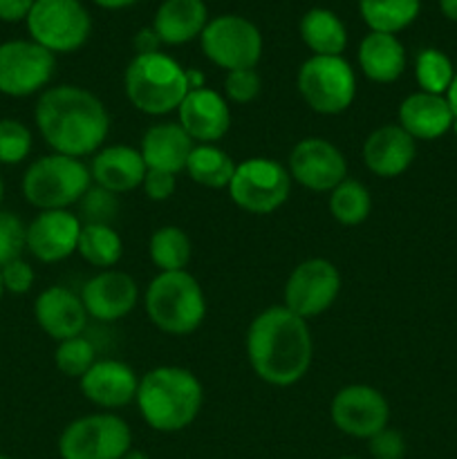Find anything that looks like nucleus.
I'll use <instances>...</instances> for the list:
<instances>
[{
  "instance_id": "obj_11",
  "label": "nucleus",
  "mask_w": 457,
  "mask_h": 459,
  "mask_svg": "<svg viewBox=\"0 0 457 459\" xmlns=\"http://www.w3.org/2000/svg\"><path fill=\"white\" fill-rule=\"evenodd\" d=\"M204 56L222 70H249L263 56V34L245 16L224 13L206 22L200 36Z\"/></svg>"
},
{
  "instance_id": "obj_8",
  "label": "nucleus",
  "mask_w": 457,
  "mask_h": 459,
  "mask_svg": "<svg viewBox=\"0 0 457 459\" xmlns=\"http://www.w3.org/2000/svg\"><path fill=\"white\" fill-rule=\"evenodd\" d=\"M25 21L31 40L52 54L76 52L92 31V18L81 0H36Z\"/></svg>"
},
{
  "instance_id": "obj_22",
  "label": "nucleus",
  "mask_w": 457,
  "mask_h": 459,
  "mask_svg": "<svg viewBox=\"0 0 457 459\" xmlns=\"http://www.w3.org/2000/svg\"><path fill=\"white\" fill-rule=\"evenodd\" d=\"M146 161H143L139 148L115 143V146H103L92 155L90 175L97 186L121 195L139 188L146 178Z\"/></svg>"
},
{
  "instance_id": "obj_9",
  "label": "nucleus",
  "mask_w": 457,
  "mask_h": 459,
  "mask_svg": "<svg viewBox=\"0 0 457 459\" xmlns=\"http://www.w3.org/2000/svg\"><path fill=\"white\" fill-rule=\"evenodd\" d=\"M133 446L130 426L115 412L79 417L58 437L61 459H121Z\"/></svg>"
},
{
  "instance_id": "obj_38",
  "label": "nucleus",
  "mask_w": 457,
  "mask_h": 459,
  "mask_svg": "<svg viewBox=\"0 0 457 459\" xmlns=\"http://www.w3.org/2000/svg\"><path fill=\"white\" fill-rule=\"evenodd\" d=\"M260 90H263V79L255 72V67L227 72V79H224V99L227 101L245 106V103H251L254 99H258Z\"/></svg>"
},
{
  "instance_id": "obj_24",
  "label": "nucleus",
  "mask_w": 457,
  "mask_h": 459,
  "mask_svg": "<svg viewBox=\"0 0 457 459\" xmlns=\"http://www.w3.org/2000/svg\"><path fill=\"white\" fill-rule=\"evenodd\" d=\"M193 146L195 142L188 137L182 126L175 121H164V124L151 126L143 133L139 152L146 161V169L177 175L186 169Z\"/></svg>"
},
{
  "instance_id": "obj_29",
  "label": "nucleus",
  "mask_w": 457,
  "mask_h": 459,
  "mask_svg": "<svg viewBox=\"0 0 457 459\" xmlns=\"http://www.w3.org/2000/svg\"><path fill=\"white\" fill-rule=\"evenodd\" d=\"M148 255L160 272H184L193 258V242L182 227L166 224L152 231Z\"/></svg>"
},
{
  "instance_id": "obj_33",
  "label": "nucleus",
  "mask_w": 457,
  "mask_h": 459,
  "mask_svg": "<svg viewBox=\"0 0 457 459\" xmlns=\"http://www.w3.org/2000/svg\"><path fill=\"white\" fill-rule=\"evenodd\" d=\"M453 76H455V67H453V61L442 49L426 48L417 54L415 79L419 83L421 92L446 97L448 88L453 83Z\"/></svg>"
},
{
  "instance_id": "obj_26",
  "label": "nucleus",
  "mask_w": 457,
  "mask_h": 459,
  "mask_svg": "<svg viewBox=\"0 0 457 459\" xmlns=\"http://www.w3.org/2000/svg\"><path fill=\"white\" fill-rule=\"evenodd\" d=\"M358 67L375 83H394L406 70V49L394 34L370 31L358 45Z\"/></svg>"
},
{
  "instance_id": "obj_34",
  "label": "nucleus",
  "mask_w": 457,
  "mask_h": 459,
  "mask_svg": "<svg viewBox=\"0 0 457 459\" xmlns=\"http://www.w3.org/2000/svg\"><path fill=\"white\" fill-rule=\"evenodd\" d=\"M54 361H56L61 375L70 377V379H81L97 363V350L83 336H74V339L58 343Z\"/></svg>"
},
{
  "instance_id": "obj_51",
  "label": "nucleus",
  "mask_w": 457,
  "mask_h": 459,
  "mask_svg": "<svg viewBox=\"0 0 457 459\" xmlns=\"http://www.w3.org/2000/svg\"><path fill=\"white\" fill-rule=\"evenodd\" d=\"M4 294V285H3V276H0V299H3Z\"/></svg>"
},
{
  "instance_id": "obj_46",
  "label": "nucleus",
  "mask_w": 457,
  "mask_h": 459,
  "mask_svg": "<svg viewBox=\"0 0 457 459\" xmlns=\"http://www.w3.org/2000/svg\"><path fill=\"white\" fill-rule=\"evenodd\" d=\"M94 3L103 9H124V7H130V4L139 3V0H94Z\"/></svg>"
},
{
  "instance_id": "obj_2",
  "label": "nucleus",
  "mask_w": 457,
  "mask_h": 459,
  "mask_svg": "<svg viewBox=\"0 0 457 459\" xmlns=\"http://www.w3.org/2000/svg\"><path fill=\"white\" fill-rule=\"evenodd\" d=\"M40 137L58 155L83 157L101 151L110 133V115L101 99L81 85H56L36 101Z\"/></svg>"
},
{
  "instance_id": "obj_25",
  "label": "nucleus",
  "mask_w": 457,
  "mask_h": 459,
  "mask_svg": "<svg viewBox=\"0 0 457 459\" xmlns=\"http://www.w3.org/2000/svg\"><path fill=\"white\" fill-rule=\"evenodd\" d=\"M209 22L204 0H164L152 21V30L164 45H184L197 39Z\"/></svg>"
},
{
  "instance_id": "obj_48",
  "label": "nucleus",
  "mask_w": 457,
  "mask_h": 459,
  "mask_svg": "<svg viewBox=\"0 0 457 459\" xmlns=\"http://www.w3.org/2000/svg\"><path fill=\"white\" fill-rule=\"evenodd\" d=\"M121 459H148V455H146V453H142V451H133V448H130V451L125 453V455L121 457Z\"/></svg>"
},
{
  "instance_id": "obj_3",
  "label": "nucleus",
  "mask_w": 457,
  "mask_h": 459,
  "mask_svg": "<svg viewBox=\"0 0 457 459\" xmlns=\"http://www.w3.org/2000/svg\"><path fill=\"white\" fill-rule=\"evenodd\" d=\"M137 406L157 433H179L197 420L204 403L200 379L188 368L160 366L139 379Z\"/></svg>"
},
{
  "instance_id": "obj_45",
  "label": "nucleus",
  "mask_w": 457,
  "mask_h": 459,
  "mask_svg": "<svg viewBox=\"0 0 457 459\" xmlns=\"http://www.w3.org/2000/svg\"><path fill=\"white\" fill-rule=\"evenodd\" d=\"M186 81H188V90L206 88V85H204V74H202L200 70H186Z\"/></svg>"
},
{
  "instance_id": "obj_49",
  "label": "nucleus",
  "mask_w": 457,
  "mask_h": 459,
  "mask_svg": "<svg viewBox=\"0 0 457 459\" xmlns=\"http://www.w3.org/2000/svg\"><path fill=\"white\" fill-rule=\"evenodd\" d=\"M453 134H455V137H457V117H455V121H453Z\"/></svg>"
},
{
  "instance_id": "obj_13",
  "label": "nucleus",
  "mask_w": 457,
  "mask_h": 459,
  "mask_svg": "<svg viewBox=\"0 0 457 459\" xmlns=\"http://www.w3.org/2000/svg\"><path fill=\"white\" fill-rule=\"evenodd\" d=\"M330 420L343 435L357 439L375 437L390 424V403L367 384L343 385L332 397Z\"/></svg>"
},
{
  "instance_id": "obj_30",
  "label": "nucleus",
  "mask_w": 457,
  "mask_h": 459,
  "mask_svg": "<svg viewBox=\"0 0 457 459\" xmlns=\"http://www.w3.org/2000/svg\"><path fill=\"white\" fill-rule=\"evenodd\" d=\"M419 9L421 0H358V12L370 31L394 36L415 22Z\"/></svg>"
},
{
  "instance_id": "obj_31",
  "label": "nucleus",
  "mask_w": 457,
  "mask_h": 459,
  "mask_svg": "<svg viewBox=\"0 0 457 459\" xmlns=\"http://www.w3.org/2000/svg\"><path fill=\"white\" fill-rule=\"evenodd\" d=\"M76 254L92 267L110 269L124 255V240L110 224H83Z\"/></svg>"
},
{
  "instance_id": "obj_27",
  "label": "nucleus",
  "mask_w": 457,
  "mask_h": 459,
  "mask_svg": "<svg viewBox=\"0 0 457 459\" xmlns=\"http://www.w3.org/2000/svg\"><path fill=\"white\" fill-rule=\"evenodd\" d=\"M300 39L312 49V56H341L348 48V30L334 12L314 7L300 18Z\"/></svg>"
},
{
  "instance_id": "obj_7",
  "label": "nucleus",
  "mask_w": 457,
  "mask_h": 459,
  "mask_svg": "<svg viewBox=\"0 0 457 459\" xmlns=\"http://www.w3.org/2000/svg\"><path fill=\"white\" fill-rule=\"evenodd\" d=\"M296 88L318 115H341L357 99V74L343 56H309L298 67Z\"/></svg>"
},
{
  "instance_id": "obj_40",
  "label": "nucleus",
  "mask_w": 457,
  "mask_h": 459,
  "mask_svg": "<svg viewBox=\"0 0 457 459\" xmlns=\"http://www.w3.org/2000/svg\"><path fill=\"white\" fill-rule=\"evenodd\" d=\"M0 276H3L4 291H12V294H27L31 290V285H34V269L22 258L4 264L0 269Z\"/></svg>"
},
{
  "instance_id": "obj_21",
  "label": "nucleus",
  "mask_w": 457,
  "mask_h": 459,
  "mask_svg": "<svg viewBox=\"0 0 457 459\" xmlns=\"http://www.w3.org/2000/svg\"><path fill=\"white\" fill-rule=\"evenodd\" d=\"M34 316L40 330L58 343L83 334L85 323H88V312L81 296L61 285L40 291L34 303Z\"/></svg>"
},
{
  "instance_id": "obj_36",
  "label": "nucleus",
  "mask_w": 457,
  "mask_h": 459,
  "mask_svg": "<svg viewBox=\"0 0 457 459\" xmlns=\"http://www.w3.org/2000/svg\"><path fill=\"white\" fill-rule=\"evenodd\" d=\"M31 152V133L16 119H0V164H21Z\"/></svg>"
},
{
  "instance_id": "obj_53",
  "label": "nucleus",
  "mask_w": 457,
  "mask_h": 459,
  "mask_svg": "<svg viewBox=\"0 0 457 459\" xmlns=\"http://www.w3.org/2000/svg\"><path fill=\"white\" fill-rule=\"evenodd\" d=\"M0 459H12V457H7V455H0Z\"/></svg>"
},
{
  "instance_id": "obj_4",
  "label": "nucleus",
  "mask_w": 457,
  "mask_h": 459,
  "mask_svg": "<svg viewBox=\"0 0 457 459\" xmlns=\"http://www.w3.org/2000/svg\"><path fill=\"white\" fill-rule=\"evenodd\" d=\"M143 307L157 330L170 336L193 334L206 318V296L193 273L160 272L146 287Z\"/></svg>"
},
{
  "instance_id": "obj_42",
  "label": "nucleus",
  "mask_w": 457,
  "mask_h": 459,
  "mask_svg": "<svg viewBox=\"0 0 457 459\" xmlns=\"http://www.w3.org/2000/svg\"><path fill=\"white\" fill-rule=\"evenodd\" d=\"M34 3L36 0H0V21H25L27 13L34 7Z\"/></svg>"
},
{
  "instance_id": "obj_32",
  "label": "nucleus",
  "mask_w": 457,
  "mask_h": 459,
  "mask_svg": "<svg viewBox=\"0 0 457 459\" xmlns=\"http://www.w3.org/2000/svg\"><path fill=\"white\" fill-rule=\"evenodd\" d=\"M327 209L336 222L345 227H357L366 222L367 215L372 213V195L366 184L358 179H343L334 191H330Z\"/></svg>"
},
{
  "instance_id": "obj_1",
  "label": "nucleus",
  "mask_w": 457,
  "mask_h": 459,
  "mask_svg": "<svg viewBox=\"0 0 457 459\" xmlns=\"http://www.w3.org/2000/svg\"><path fill=\"white\" fill-rule=\"evenodd\" d=\"M245 348L254 375L276 388L298 384L307 375L314 357L307 321L289 312L285 305L263 309L251 321Z\"/></svg>"
},
{
  "instance_id": "obj_15",
  "label": "nucleus",
  "mask_w": 457,
  "mask_h": 459,
  "mask_svg": "<svg viewBox=\"0 0 457 459\" xmlns=\"http://www.w3.org/2000/svg\"><path fill=\"white\" fill-rule=\"evenodd\" d=\"M289 178L314 193H330L348 179L345 155L323 137H305L289 152Z\"/></svg>"
},
{
  "instance_id": "obj_12",
  "label": "nucleus",
  "mask_w": 457,
  "mask_h": 459,
  "mask_svg": "<svg viewBox=\"0 0 457 459\" xmlns=\"http://www.w3.org/2000/svg\"><path fill=\"white\" fill-rule=\"evenodd\" d=\"M341 294V273L327 258L303 260L291 269L285 282V307L300 318L327 312Z\"/></svg>"
},
{
  "instance_id": "obj_10",
  "label": "nucleus",
  "mask_w": 457,
  "mask_h": 459,
  "mask_svg": "<svg viewBox=\"0 0 457 459\" xmlns=\"http://www.w3.org/2000/svg\"><path fill=\"white\" fill-rule=\"evenodd\" d=\"M289 191V170L272 157H251L237 164L228 184L233 204L251 215L276 213L287 202Z\"/></svg>"
},
{
  "instance_id": "obj_6",
  "label": "nucleus",
  "mask_w": 457,
  "mask_h": 459,
  "mask_svg": "<svg viewBox=\"0 0 457 459\" xmlns=\"http://www.w3.org/2000/svg\"><path fill=\"white\" fill-rule=\"evenodd\" d=\"M92 186V175L76 157L52 155L31 161L22 178V195L40 211H61L79 204L85 191Z\"/></svg>"
},
{
  "instance_id": "obj_43",
  "label": "nucleus",
  "mask_w": 457,
  "mask_h": 459,
  "mask_svg": "<svg viewBox=\"0 0 457 459\" xmlns=\"http://www.w3.org/2000/svg\"><path fill=\"white\" fill-rule=\"evenodd\" d=\"M160 36L155 34V30L152 27H146V30L137 31V36H134V49H137V54H152V52H160Z\"/></svg>"
},
{
  "instance_id": "obj_5",
  "label": "nucleus",
  "mask_w": 457,
  "mask_h": 459,
  "mask_svg": "<svg viewBox=\"0 0 457 459\" xmlns=\"http://www.w3.org/2000/svg\"><path fill=\"white\" fill-rule=\"evenodd\" d=\"M124 88L134 110L151 117L168 115L188 94L186 67L164 52L134 54L125 67Z\"/></svg>"
},
{
  "instance_id": "obj_37",
  "label": "nucleus",
  "mask_w": 457,
  "mask_h": 459,
  "mask_svg": "<svg viewBox=\"0 0 457 459\" xmlns=\"http://www.w3.org/2000/svg\"><path fill=\"white\" fill-rule=\"evenodd\" d=\"M27 249V227L18 215L0 211V269L21 258Z\"/></svg>"
},
{
  "instance_id": "obj_18",
  "label": "nucleus",
  "mask_w": 457,
  "mask_h": 459,
  "mask_svg": "<svg viewBox=\"0 0 457 459\" xmlns=\"http://www.w3.org/2000/svg\"><path fill=\"white\" fill-rule=\"evenodd\" d=\"M81 394L103 411H119L137 399L139 377L128 363L116 359H97L79 379Z\"/></svg>"
},
{
  "instance_id": "obj_50",
  "label": "nucleus",
  "mask_w": 457,
  "mask_h": 459,
  "mask_svg": "<svg viewBox=\"0 0 457 459\" xmlns=\"http://www.w3.org/2000/svg\"><path fill=\"white\" fill-rule=\"evenodd\" d=\"M3 195H4V186H3V179H0V202H3Z\"/></svg>"
},
{
  "instance_id": "obj_35",
  "label": "nucleus",
  "mask_w": 457,
  "mask_h": 459,
  "mask_svg": "<svg viewBox=\"0 0 457 459\" xmlns=\"http://www.w3.org/2000/svg\"><path fill=\"white\" fill-rule=\"evenodd\" d=\"M79 220L83 224H110L119 213V200L115 193L106 191V188L92 186L85 191V195L79 200Z\"/></svg>"
},
{
  "instance_id": "obj_23",
  "label": "nucleus",
  "mask_w": 457,
  "mask_h": 459,
  "mask_svg": "<svg viewBox=\"0 0 457 459\" xmlns=\"http://www.w3.org/2000/svg\"><path fill=\"white\" fill-rule=\"evenodd\" d=\"M397 124L410 134L412 139L419 142H433V139L444 137L451 133L453 115L451 106H448L446 97L442 94H428V92H412L401 101L397 112Z\"/></svg>"
},
{
  "instance_id": "obj_47",
  "label": "nucleus",
  "mask_w": 457,
  "mask_h": 459,
  "mask_svg": "<svg viewBox=\"0 0 457 459\" xmlns=\"http://www.w3.org/2000/svg\"><path fill=\"white\" fill-rule=\"evenodd\" d=\"M446 101H448V106H451L453 115L457 117V70H455V76H453L451 88H448V92H446Z\"/></svg>"
},
{
  "instance_id": "obj_17",
  "label": "nucleus",
  "mask_w": 457,
  "mask_h": 459,
  "mask_svg": "<svg viewBox=\"0 0 457 459\" xmlns=\"http://www.w3.org/2000/svg\"><path fill=\"white\" fill-rule=\"evenodd\" d=\"M83 222L79 215L61 211H40L27 227V249L40 263H61L76 254Z\"/></svg>"
},
{
  "instance_id": "obj_19",
  "label": "nucleus",
  "mask_w": 457,
  "mask_h": 459,
  "mask_svg": "<svg viewBox=\"0 0 457 459\" xmlns=\"http://www.w3.org/2000/svg\"><path fill=\"white\" fill-rule=\"evenodd\" d=\"M177 124L197 143H215L231 128V108L211 88L188 90L177 108Z\"/></svg>"
},
{
  "instance_id": "obj_44",
  "label": "nucleus",
  "mask_w": 457,
  "mask_h": 459,
  "mask_svg": "<svg viewBox=\"0 0 457 459\" xmlns=\"http://www.w3.org/2000/svg\"><path fill=\"white\" fill-rule=\"evenodd\" d=\"M439 9L448 21L457 22V0H439Z\"/></svg>"
},
{
  "instance_id": "obj_28",
  "label": "nucleus",
  "mask_w": 457,
  "mask_h": 459,
  "mask_svg": "<svg viewBox=\"0 0 457 459\" xmlns=\"http://www.w3.org/2000/svg\"><path fill=\"white\" fill-rule=\"evenodd\" d=\"M236 161L227 151L218 148L215 143H195L188 155L186 173L193 182L206 188H228L233 173H236Z\"/></svg>"
},
{
  "instance_id": "obj_16",
  "label": "nucleus",
  "mask_w": 457,
  "mask_h": 459,
  "mask_svg": "<svg viewBox=\"0 0 457 459\" xmlns=\"http://www.w3.org/2000/svg\"><path fill=\"white\" fill-rule=\"evenodd\" d=\"M81 300L88 316L101 323H115L137 307L139 287L130 273L103 269L101 273L85 281Z\"/></svg>"
},
{
  "instance_id": "obj_20",
  "label": "nucleus",
  "mask_w": 457,
  "mask_h": 459,
  "mask_svg": "<svg viewBox=\"0 0 457 459\" xmlns=\"http://www.w3.org/2000/svg\"><path fill=\"white\" fill-rule=\"evenodd\" d=\"M361 155L363 164L372 175L392 179L412 166L417 142L399 124H384L367 134Z\"/></svg>"
},
{
  "instance_id": "obj_52",
  "label": "nucleus",
  "mask_w": 457,
  "mask_h": 459,
  "mask_svg": "<svg viewBox=\"0 0 457 459\" xmlns=\"http://www.w3.org/2000/svg\"><path fill=\"white\" fill-rule=\"evenodd\" d=\"M339 459H358V457H339Z\"/></svg>"
},
{
  "instance_id": "obj_39",
  "label": "nucleus",
  "mask_w": 457,
  "mask_h": 459,
  "mask_svg": "<svg viewBox=\"0 0 457 459\" xmlns=\"http://www.w3.org/2000/svg\"><path fill=\"white\" fill-rule=\"evenodd\" d=\"M367 451H370L372 459H403L406 455V439L399 430L384 429L367 439Z\"/></svg>"
},
{
  "instance_id": "obj_14",
  "label": "nucleus",
  "mask_w": 457,
  "mask_h": 459,
  "mask_svg": "<svg viewBox=\"0 0 457 459\" xmlns=\"http://www.w3.org/2000/svg\"><path fill=\"white\" fill-rule=\"evenodd\" d=\"M56 58L34 40H7L0 45V92L30 97L54 76Z\"/></svg>"
},
{
  "instance_id": "obj_41",
  "label": "nucleus",
  "mask_w": 457,
  "mask_h": 459,
  "mask_svg": "<svg viewBox=\"0 0 457 459\" xmlns=\"http://www.w3.org/2000/svg\"><path fill=\"white\" fill-rule=\"evenodd\" d=\"M143 193H146L148 200L152 202H166L177 188V178L173 173H166V170H146V178L142 184Z\"/></svg>"
}]
</instances>
